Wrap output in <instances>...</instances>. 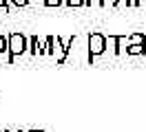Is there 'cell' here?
Instances as JSON below:
<instances>
[{"mask_svg": "<svg viewBox=\"0 0 146 132\" xmlns=\"http://www.w3.org/2000/svg\"><path fill=\"white\" fill-rule=\"evenodd\" d=\"M13 2H18V5H22V2H25V0H13Z\"/></svg>", "mask_w": 146, "mask_h": 132, "instance_id": "cell-5", "label": "cell"}, {"mask_svg": "<svg viewBox=\"0 0 146 132\" xmlns=\"http://www.w3.org/2000/svg\"><path fill=\"white\" fill-rule=\"evenodd\" d=\"M9 49H11V53H22L25 51V37H22V35H11L9 37Z\"/></svg>", "mask_w": 146, "mask_h": 132, "instance_id": "cell-1", "label": "cell"}, {"mask_svg": "<svg viewBox=\"0 0 146 132\" xmlns=\"http://www.w3.org/2000/svg\"><path fill=\"white\" fill-rule=\"evenodd\" d=\"M7 49H9V42H7V40H5L2 35H0V53H2V51H7Z\"/></svg>", "mask_w": 146, "mask_h": 132, "instance_id": "cell-3", "label": "cell"}, {"mask_svg": "<svg viewBox=\"0 0 146 132\" xmlns=\"http://www.w3.org/2000/svg\"><path fill=\"white\" fill-rule=\"evenodd\" d=\"M91 46H93V51H102V37H93Z\"/></svg>", "mask_w": 146, "mask_h": 132, "instance_id": "cell-2", "label": "cell"}, {"mask_svg": "<svg viewBox=\"0 0 146 132\" xmlns=\"http://www.w3.org/2000/svg\"><path fill=\"white\" fill-rule=\"evenodd\" d=\"M5 2H7V0H0V7H5Z\"/></svg>", "mask_w": 146, "mask_h": 132, "instance_id": "cell-4", "label": "cell"}]
</instances>
